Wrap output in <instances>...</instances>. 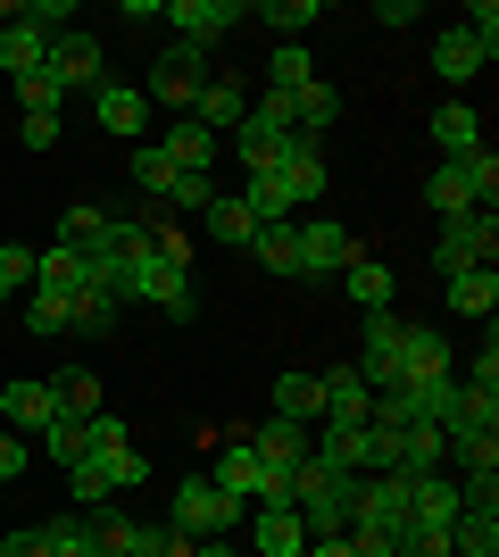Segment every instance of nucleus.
<instances>
[{
  "mask_svg": "<svg viewBox=\"0 0 499 557\" xmlns=\"http://www.w3.org/2000/svg\"><path fill=\"white\" fill-rule=\"evenodd\" d=\"M241 499L234 491H216L209 474H184V483H175V499H166V524H175V533H191V541H225V533H241Z\"/></svg>",
  "mask_w": 499,
  "mask_h": 557,
  "instance_id": "obj_1",
  "label": "nucleus"
},
{
  "mask_svg": "<svg viewBox=\"0 0 499 557\" xmlns=\"http://www.w3.org/2000/svg\"><path fill=\"white\" fill-rule=\"evenodd\" d=\"M291 134H300V125H291V92H250V116H241L225 141H234V159L259 175V166H275V150H284Z\"/></svg>",
  "mask_w": 499,
  "mask_h": 557,
  "instance_id": "obj_2",
  "label": "nucleus"
},
{
  "mask_svg": "<svg viewBox=\"0 0 499 557\" xmlns=\"http://www.w3.org/2000/svg\"><path fill=\"white\" fill-rule=\"evenodd\" d=\"M433 267L441 275H466V267H499V216L475 209V216H450L441 242H433Z\"/></svg>",
  "mask_w": 499,
  "mask_h": 557,
  "instance_id": "obj_3",
  "label": "nucleus"
},
{
  "mask_svg": "<svg viewBox=\"0 0 499 557\" xmlns=\"http://www.w3.org/2000/svg\"><path fill=\"white\" fill-rule=\"evenodd\" d=\"M200 84H209V59L175 42V50H159V59H150V84H142V100H150V109H175V116H191Z\"/></svg>",
  "mask_w": 499,
  "mask_h": 557,
  "instance_id": "obj_4",
  "label": "nucleus"
},
{
  "mask_svg": "<svg viewBox=\"0 0 499 557\" xmlns=\"http://www.w3.org/2000/svg\"><path fill=\"white\" fill-rule=\"evenodd\" d=\"M42 67H50V84H59V92H100V84H109V50H100V34L67 25V34L50 42Z\"/></svg>",
  "mask_w": 499,
  "mask_h": 557,
  "instance_id": "obj_5",
  "label": "nucleus"
},
{
  "mask_svg": "<svg viewBox=\"0 0 499 557\" xmlns=\"http://www.w3.org/2000/svg\"><path fill=\"white\" fill-rule=\"evenodd\" d=\"M275 184H284L291 216H300V209H316V200H325V184H333V175H325V150H316L309 134H291L284 150H275Z\"/></svg>",
  "mask_w": 499,
  "mask_h": 557,
  "instance_id": "obj_6",
  "label": "nucleus"
},
{
  "mask_svg": "<svg viewBox=\"0 0 499 557\" xmlns=\"http://www.w3.org/2000/svg\"><path fill=\"white\" fill-rule=\"evenodd\" d=\"M159 25H175V42L209 59L216 34H225V25H241V9H234V0H159Z\"/></svg>",
  "mask_w": 499,
  "mask_h": 557,
  "instance_id": "obj_7",
  "label": "nucleus"
},
{
  "mask_svg": "<svg viewBox=\"0 0 499 557\" xmlns=\"http://www.w3.org/2000/svg\"><path fill=\"white\" fill-rule=\"evenodd\" d=\"M350 267H358V242H350V225H333V216H316V225H300V283L350 275Z\"/></svg>",
  "mask_w": 499,
  "mask_h": 557,
  "instance_id": "obj_8",
  "label": "nucleus"
},
{
  "mask_svg": "<svg viewBox=\"0 0 499 557\" xmlns=\"http://www.w3.org/2000/svg\"><path fill=\"white\" fill-rule=\"evenodd\" d=\"M441 374H458V349L433 325H408L400 333V383H441Z\"/></svg>",
  "mask_w": 499,
  "mask_h": 557,
  "instance_id": "obj_9",
  "label": "nucleus"
},
{
  "mask_svg": "<svg viewBox=\"0 0 499 557\" xmlns=\"http://www.w3.org/2000/svg\"><path fill=\"white\" fill-rule=\"evenodd\" d=\"M241 116H250V84H234V75H209V84H200V100H191V125H209V134L225 141Z\"/></svg>",
  "mask_w": 499,
  "mask_h": 557,
  "instance_id": "obj_10",
  "label": "nucleus"
},
{
  "mask_svg": "<svg viewBox=\"0 0 499 557\" xmlns=\"http://www.w3.org/2000/svg\"><path fill=\"white\" fill-rule=\"evenodd\" d=\"M316 392H325V417H316V424H366V399H375V392H366V374H358L350 358L316 374Z\"/></svg>",
  "mask_w": 499,
  "mask_h": 557,
  "instance_id": "obj_11",
  "label": "nucleus"
},
{
  "mask_svg": "<svg viewBox=\"0 0 499 557\" xmlns=\"http://www.w3.org/2000/svg\"><path fill=\"white\" fill-rule=\"evenodd\" d=\"M166 166H175V175H216V134L209 125H191V116H175V125H166Z\"/></svg>",
  "mask_w": 499,
  "mask_h": 557,
  "instance_id": "obj_12",
  "label": "nucleus"
},
{
  "mask_svg": "<svg viewBox=\"0 0 499 557\" xmlns=\"http://www.w3.org/2000/svg\"><path fill=\"white\" fill-rule=\"evenodd\" d=\"M241 524H250V549H259V557H300V549H309V533H300V516H291V508H250Z\"/></svg>",
  "mask_w": 499,
  "mask_h": 557,
  "instance_id": "obj_13",
  "label": "nucleus"
},
{
  "mask_svg": "<svg viewBox=\"0 0 499 557\" xmlns=\"http://www.w3.org/2000/svg\"><path fill=\"white\" fill-rule=\"evenodd\" d=\"M483 67H491V59L475 50L466 25H441V34H433V75H441V84H475Z\"/></svg>",
  "mask_w": 499,
  "mask_h": 557,
  "instance_id": "obj_14",
  "label": "nucleus"
},
{
  "mask_svg": "<svg viewBox=\"0 0 499 557\" xmlns=\"http://www.w3.org/2000/svg\"><path fill=\"white\" fill-rule=\"evenodd\" d=\"M42 59H50V42L34 34V25H17L9 9H0V75H9V84H25V75H42Z\"/></svg>",
  "mask_w": 499,
  "mask_h": 557,
  "instance_id": "obj_15",
  "label": "nucleus"
},
{
  "mask_svg": "<svg viewBox=\"0 0 499 557\" xmlns=\"http://www.w3.org/2000/svg\"><path fill=\"white\" fill-rule=\"evenodd\" d=\"M425 134H433V150H441V159H466V150H483V116L466 109V100H441Z\"/></svg>",
  "mask_w": 499,
  "mask_h": 557,
  "instance_id": "obj_16",
  "label": "nucleus"
},
{
  "mask_svg": "<svg viewBox=\"0 0 499 557\" xmlns=\"http://www.w3.org/2000/svg\"><path fill=\"white\" fill-rule=\"evenodd\" d=\"M84 283H92L84 250H67V242H50V250H34V292H59V300H75Z\"/></svg>",
  "mask_w": 499,
  "mask_h": 557,
  "instance_id": "obj_17",
  "label": "nucleus"
},
{
  "mask_svg": "<svg viewBox=\"0 0 499 557\" xmlns=\"http://www.w3.org/2000/svg\"><path fill=\"white\" fill-rule=\"evenodd\" d=\"M59 242H67V250H84V258H109V242H117V216L92 209V200H75V209L59 216Z\"/></svg>",
  "mask_w": 499,
  "mask_h": 557,
  "instance_id": "obj_18",
  "label": "nucleus"
},
{
  "mask_svg": "<svg viewBox=\"0 0 499 557\" xmlns=\"http://www.w3.org/2000/svg\"><path fill=\"white\" fill-rule=\"evenodd\" d=\"M92 116H100L117 141H134V134L150 125V100L134 92V84H100V92H92Z\"/></svg>",
  "mask_w": 499,
  "mask_h": 557,
  "instance_id": "obj_19",
  "label": "nucleus"
},
{
  "mask_svg": "<svg viewBox=\"0 0 499 557\" xmlns=\"http://www.w3.org/2000/svg\"><path fill=\"white\" fill-rule=\"evenodd\" d=\"M191 225L209 233L216 250H250V233H259V225H250V209H241L234 191H216V200H209V209H200V216H191Z\"/></svg>",
  "mask_w": 499,
  "mask_h": 557,
  "instance_id": "obj_20",
  "label": "nucleus"
},
{
  "mask_svg": "<svg viewBox=\"0 0 499 557\" xmlns=\"http://www.w3.org/2000/svg\"><path fill=\"white\" fill-rule=\"evenodd\" d=\"M441 292H450L458 317H483V325H491V308H499V267H466V275H441Z\"/></svg>",
  "mask_w": 499,
  "mask_h": 557,
  "instance_id": "obj_21",
  "label": "nucleus"
},
{
  "mask_svg": "<svg viewBox=\"0 0 499 557\" xmlns=\"http://www.w3.org/2000/svg\"><path fill=\"white\" fill-rule=\"evenodd\" d=\"M250 449H259L275 474H291V466L309 458V424H284V417H275V424H250Z\"/></svg>",
  "mask_w": 499,
  "mask_h": 557,
  "instance_id": "obj_22",
  "label": "nucleus"
},
{
  "mask_svg": "<svg viewBox=\"0 0 499 557\" xmlns=\"http://www.w3.org/2000/svg\"><path fill=\"white\" fill-rule=\"evenodd\" d=\"M458 392H466L458 374H441V383H400L408 424H433V433H441V424H450V408H458Z\"/></svg>",
  "mask_w": 499,
  "mask_h": 557,
  "instance_id": "obj_23",
  "label": "nucleus"
},
{
  "mask_svg": "<svg viewBox=\"0 0 499 557\" xmlns=\"http://www.w3.org/2000/svg\"><path fill=\"white\" fill-rule=\"evenodd\" d=\"M425 209L441 216V225H450V216H475V184L458 175V159H441V166L425 175Z\"/></svg>",
  "mask_w": 499,
  "mask_h": 557,
  "instance_id": "obj_24",
  "label": "nucleus"
},
{
  "mask_svg": "<svg viewBox=\"0 0 499 557\" xmlns=\"http://www.w3.org/2000/svg\"><path fill=\"white\" fill-rule=\"evenodd\" d=\"M250 258H259L266 275L300 283V225H259V233H250Z\"/></svg>",
  "mask_w": 499,
  "mask_h": 557,
  "instance_id": "obj_25",
  "label": "nucleus"
},
{
  "mask_svg": "<svg viewBox=\"0 0 499 557\" xmlns=\"http://www.w3.org/2000/svg\"><path fill=\"white\" fill-rule=\"evenodd\" d=\"M275 417H284V424H316V417H325V392H316V374H300V367L275 374Z\"/></svg>",
  "mask_w": 499,
  "mask_h": 557,
  "instance_id": "obj_26",
  "label": "nucleus"
},
{
  "mask_svg": "<svg viewBox=\"0 0 499 557\" xmlns=\"http://www.w3.org/2000/svg\"><path fill=\"white\" fill-rule=\"evenodd\" d=\"M0 424H25V433L59 424V408H50V383H9V392H0Z\"/></svg>",
  "mask_w": 499,
  "mask_h": 557,
  "instance_id": "obj_27",
  "label": "nucleus"
},
{
  "mask_svg": "<svg viewBox=\"0 0 499 557\" xmlns=\"http://www.w3.org/2000/svg\"><path fill=\"white\" fill-rule=\"evenodd\" d=\"M125 175H134V191H142L150 209H166V191H175V166H166V150H159V141H134Z\"/></svg>",
  "mask_w": 499,
  "mask_h": 557,
  "instance_id": "obj_28",
  "label": "nucleus"
},
{
  "mask_svg": "<svg viewBox=\"0 0 499 557\" xmlns=\"http://www.w3.org/2000/svg\"><path fill=\"white\" fill-rule=\"evenodd\" d=\"M117 317H125L117 292H100V283H84V292L67 300V333H92V342H100V333H117Z\"/></svg>",
  "mask_w": 499,
  "mask_h": 557,
  "instance_id": "obj_29",
  "label": "nucleus"
},
{
  "mask_svg": "<svg viewBox=\"0 0 499 557\" xmlns=\"http://www.w3.org/2000/svg\"><path fill=\"white\" fill-rule=\"evenodd\" d=\"M450 557H499V508H458Z\"/></svg>",
  "mask_w": 499,
  "mask_h": 557,
  "instance_id": "obj_30",
  "label": "nucleus"
},
{
  "mask_svg": "<svg viewBox=\"0 0 499 557\" xmlns=\"http://www.w3.org/2000/svg\"><path fill=\"white\" fill-rule=\"evenodd\" d=\"M291 125H300V134H333V125H341V92H333V84H325V75H316V84H309V92H291Z\"/></svg>",
  "mask_w": 499,
  "mask_h": 557,
  "instance_id": "obj_31",
  "label": "nucleus"
},
{
  "mask_svg": "<svg viewBox=\"0 0 499 557\" xmlns=\"http://www.w3.org/2000/svg\"><path fill=\"white\" fill-rule=\"evenodd\" d=\"M50 408H59V417H75V424L100 417V383H92L84 367H59V374H50Z\"/></svg>",
  "mask_w": 499,
  "mask_h": 557,
  "instance_id": "obj_32",
  "label": "nucleus"
},
{
  "mask_svg": "<svg viewBox=\"0 0 499 557\" xmlns=\"http://www.w3.org/2000/svg\"><path fill=\"white\" fill-rule=\"evenodd\" d=\"M234 200L250 209V225H291V200H284V184H275V166H259V175H250Z\"/></svg>",
  "mask_w": 499,
  "mask_h": 557,
  "instance_id": "obj_33",
  "label": "nucleus"
},
{
  "mask_svg": "<svg viewBox=\"0 0 499 557\" xmlns=\"http://www.w3.org/2000/svg\"><path fill=\"white\" fill-rule=\"evenodd\" d=\"M350 300H358V317H375V308H391V292H400V283H391V267H383V258H358L350 275Z\"/></svg>",
  "mask_w": 499,
  "mask_h": 557,
  "instance_id": "obj_34",
  "label": "nucleus"
},
{
  "mask_svg": "<svg viewBox=\"0 0 499 557\" xmlns=\"http://www.w3.org/2000/svg\"><path fill=\"white\" fill-rule=\"evenodd\" d=\"M84 516H92V541H100V557H125L134 541H142V516H125L117 499H109V508H84Z\"/></svg>",
  "mask_w": 499,
  "mask_h": 557,
  "instance_id": "obj_35",
  "label": "nucleus"
},
{
  "mask_svg": "<svg viewBox=\"0 0 499 557\" xmlns=\"http://www.w3.org/2000/svg\"><path fill=\"white\" fill-rule=\"evenodd\" d=\"M42 541H50V557H100L92 516H84V508H75V516H50V524H42Z\"/></svg>",
  "mask_w": 499,
  "mask_h": 557,
  "instance_id": "obj_36",
  "label": "nucleus"
},
{
  "mask_svg": "<svg viewBox=\"0 0 499 557\" xmlns=\"http://www.w3.org/2000/svg\"><path fill=\"white\" fill-rule=\"evenodd\" d=\"M275 84H266V92H309L316 84V59H309V42H275Z\"/></svg>",
  "mask_w": 499,
  "mask_h": 557,
  "instance_id": "obj_37",
  "label": "nucleus"
},
{
  "mask_svg": "<svg viewBox=\"0 0 499 557\" xmlns=\"http://www.w3.org/2000/svg\"><path fill=\"white\" fill-rule=\"evenodd\" d=\"M17 325L34 333V342H50V333H67V300H59V292H25V300H17Z\"/></svg>",
  "mask_w": 499,
  "mask_h": 557,
  "instance_id": "obj_38",
  "label": "nucleus"
},
{
  "mask_svg": "<svg viewBox=\"0 0 499 557\" xmlns=\"http://www.w3.org/2000/svg\"><path fill=\"white\" fill-rule=\"evenodd\" d=\"M259 17L275 25V42H300V34H309V25L325 17V0H266Z\"/></svg>",
  "mask_w": 499,
  "mask_h": 557,
  "instance_id": "obj_39",
  "label": "nucleus"
},
{
  "mask_svg": "<svg viewBox=\"0 0 499 557\" xmlns=\"http://www.w3.org/2000/svg\"><path fill=\"white\" fill-rule=\"evenodd\" d=\"M25 292H34V250H25V242H0V308L25 300Z\"/></svg>",
  "mask_w": 499,
  "mask_h": 557,
  "instance_id": "obj_40",
  "label": "nucleus"
},
{
  "mask_svg": "<svg viewBox=\"0 0 499 557\" xmlns=\"http://www.w3.org/2000/svg\"><path fill=\"white\" fill-rule=\"evenodd\" d=\"M42 458H50V466H75V458H92V442H84V424H75V417L42 424Z\"/></svg>",
  "mask_w": 499,
  "mask_h": 557,
  "instance_id": "obj_41",
  "label": "nucleus"
},
{
  "mask_svg": "<svg viewBox=\"0 0 499 557\" xmlns=\"http://www.w3.org/2000/svg\"><path fill=\"white\" fill-rule=\"evenodd\" d=\"M100 474H109V491H142L150 483V458H142V449H109Z\"/></svg>",
  "mask_w": 499,
  "mask_h": 557,
  "instance_id": "obj_42",
  "label": "nucleus"
},
{
  "mask_svg": "<svg viewBox=\"0 0 499 557\" xmlns=\"http://www.w3.org/2000/svg\"><path fill=\"white\" fill-rule=\"evenodd\" d=\"M458 175L475 184V209H491V191H499V159H491V141H483V150H466V159H458Z\"/></svg>",
  "mask_w": 499,
  "mask_h": 557,
  "instance_id": "obj_43",
  "label": "nucleus"
},
{
  "mask_svg": "<svg viewBox=\"0 0 499 557\" xmlns=\"http://www.w3.org/2000/svg\"><path fill=\"white\" fill-rule=\"evenodd\" d=\"M84 442H92V458H109V449H134V433H125V417H84Z\"/></svg>",
  "mask_w": 499,
  "mask_h": 557,
  "instance_id": "obj_44",
  "label": "nucleus"
},
{
  "mask_svg": "<svg viewBox=\"0 0 499 557\" xmlns=\"http://www.w3.org/2000/svg\"><path fill=\"white\" fill-rule=\"evenodd\" d=\"M59 100H67V92L50 84V67H42V75H25V84H17V109H25V116H59Z\"/></svg>",
  "mask_w": 499,
  "mask_h": 557,
  "instance_id": "obj_45",
  "label": "nucleus"
},
{
  "mask_svg": "<svg viewBox=\"0 0 499 557\" xmlns=\"http://www.w3.org/2000/svg\"><path fill=\"white\" fill-rule=\"evenodd\" d=\"M216 200V175H175V191H166V209H184V216H200Z\"/></svg>",
  "mask_w": 499,
  "mask_h": 557,
  "instance_id": "obj_46",
  "label": "nucleus"
},
{
  "mask_svg": "<svg viewBox=\"0 0 499 557\" xmlns=\"http://www.w3.org/2000/svg\"><path fill=\"white\" fill-rule=\"evenodd\" d=\"M466 34H475L483 59H499V9H491V0H475V9H466Z\"/></svg>",
  "mask_w": 499,
  "mask_h": 557,
  "instance_id": "obj_47",
  "label": "nucleus"
},
{
  "mask_svg": "<svg viewBox=\"0 0 499 557\" xmlns=\"http://www.w3.org/2000/svg\"><path fill=\"white\" fill-rule=\"evenodd\" d=\"M0 557H50L42 524H9V533H0Z\"/></svg>",
  "mask_w": 499,
  "mask_h": 557,
  "instance_id": "obj_48",
  "label": "nucleus"
},
{
  "mask_svg": "<svg viewBox=\"0 0 499 557\" xmlns=\"http://www.w3.org/2000/svg\"><path fill=\"white\" fill-rule=\"evenodd\" d=\"M25 466H34V449H25L17 433L0 424V483H25Z\"/></svg>",
  "mask_w": 499,
  "mask_h": 557,
  "instance_id": "obj_49",
  "label": "nucleus"
},
{
  "mask_svg": "<svg viewBox=\"0 0 499 557\" xmlns=\"http://www.w3.org/2000/svg\"><path fill=\"white\" fill-rule=\"evenodd\" d=\"M17 141H25V150H59V116H25Z\"/></svg>",
  "mask_w": 499,
  "mask_h": 557,
  "instance_id": "obj_50",
  "label": "nucleus"
},
{
  "mask_svg": "<svg viewBox=\"0 0 499 557\" xmlns=\"http://www.w3.org/2000/svg\"><path fill=\"white\" fill-rule=\"evenodd\" d=\"M375 17H383V25H425V9H416V0H383Z\"/></svg>",
  "mask_w": 499,
  "mask_h": 557,
  "instance_id": "obj_51",
  "label": "nucleus"
},
{
  "mask_svg": "<svg viewBox=\"0 0 499 557\" xmlns=\"http://www.w3.org/2000/svg\"><path fill=\"white\" fill-rule=\"evenodd\" d=\"M200 557H241V549H234V533H225V541H200Z\"/></svg>",
  "mask_w": 499,
  "mask_h": 557,
  "instance_id": "obj_52",
  "label": "nucleus"
},
{
  "mask_svg": "<svg viewBox=\"0 0 499 557\" xmlns=\"http://www.w3.org/2000/svg\"><path fill=\"white\" fill-rule=\"evenodd\" d=\"M125 557H142V549H125Z\"/></svg>",
  "mask_w": 499,
  "mask_h": 557,
  "instance_id": "obj_53",
  "label": "nucleus"
},
{
  "mask_svg": "<svg viewBox=\"0 0 499 557\" xmlns=\"http://www.w3.org/2000/svg\"><path fill=\"white\" fill-rule=\"evenodd\" d=\"M300 557H309V549H300Z\"/></svg>",
  "mask_w": 499,
  "mask_h": 557,
  "instance_id": "obj_54",
  "label": "nucleus"
}]
</instances>
